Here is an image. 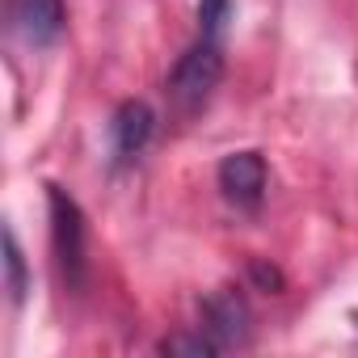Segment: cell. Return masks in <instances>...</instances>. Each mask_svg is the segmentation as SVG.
Returning a JSON list of instances; mask_svg holds the SVG:
<instances>
[{
  "instance_id": "277c9868",
  "label": "cell",
  "mask_w": 358,
  "mask_h": 358,
  "mask_svg": "<svg viewBox=\"0 0 358 358\" xmlns=\"http://www.w3.org/2000/svg\"><path fill=\"white\" fill-rule=\"evenodd\" d=\"M215 182L224 190L228 203L236 207H262L266 199V186H270V169H266V156L253 152V148H241V152H228L215 169Z\"/></svg>"
},
{
  "instance_id": "7a4b0ae2",
  "label": "cell",
  "mask_w": 358,
  "mask_h": 358,
  "mask_svg": "<svg viewBox=\"0 0 358 358\" xmlns=\"http://www.w3.org/2000/svg\"><path fill=\"white\" fill-rule=\"evenodd\" d=\"M47 207H51V249H55L59 274H64V282L72 291H80L85 278H89V228H85V211L59 186H47Z\"/></svg>"
},
{
  "instance_id": "9c48e42d",
  "label": "cell",
  "mask_w": 358,
  "mask_h": 358,
  "mask_svg": "<svg viewBox=\"0 0 358 358\" xmlns=\"http://www.w3.org/2000/svg\"><path fill=\"white\" fill-rule=\"evenodd\" d=\"M232 22V0H199V34L224 43V30Z\"/></svg>"
},
{
  "instance_id": "3957f363",
  "label": "cell",
  "mask_w": 358,
  "mask_h": 358,
  "mask_svg": "<svg viewBox=\"0 0 358 358\" xmlns=\"http://www.w3.org/2000/svg\"><path fill=\"white\" fill-rule=\"evenodd\" d=\"M5 22H9L13 38L43 51L51 43H59V34L68 26V9H64V0H5Z\"/></svg>"
},
{
  "instance_id": "5b68a950",
  "label": "cell",
  "mask_w": 358,
  "mask_h": 358,
  "mask_svg": "<svg viewBox=\"0 0 358 358\" xmlns=\"http://www.w3.org/2000/svg\"><path fill=\"white\" fill-rule=\"evenodd\" d=\"M152 131H156V114L148 101H122L110 118V143H114V156L118 160H135L143 156V148L152 143Z\"/></svg>"
},
{
  "instance_id": "ba28073f",
  "label": "cell",
  "mask_w": 358,
  "mask_h": 358,
  "mask_svg": "<svg viewBox=\"0 0 358 358\" xmlns=\"http://www.w3.org/2000/svg\"><path fill=\"white\" fill-rule=\"evenodd\" d=\"M160 354H194V358H211V354H220L224 345L211 337V333H177V337H164L160 345H156Z\"/></svg>"
},
{
  "instance_id": "8992f818",
  "label": "cell",
  "mask_w": 358,
  "mask_h": 358,
  "mask_svg": "<svg viewBox=\"0 0 358 358\" xmlns=\"http://www.w3.org/2000/svg\"><path fill=\"white\" fill-rule=\"evenodd\" d=\"M199 329L211 333L224 350L236 345V341L249 333V308H245V299H241L236 291H215V295H207V303H203V324H199Z\"/></svg>"
},
{
  "instance_id": "6da1fadb",
  "label": "cell",
  "mask_w": 358,
  "mask_h": 358,
  "mask_svg": "<svg viewBox=\"0 0 358 358\" xmlns=\"http://www.w3.org/2000/svg\"><path fill=\"white\" fill-rule=\"evenodd\" d=\"M220 80H224V43L199 34V43H190L182 55H177V64H173V72L164 80V93L182 114H194L199 106L211 101Z\"/></svg>"
},
{
  "instance_id": "52a82bcc",
  "label": "cell",
  "mask_w": 358,
  "mask_h": 358,
  "mask_svg": "<svg viewBox=\"0 0 358 358\" xmlns=\"http://www.w3.org/2000/svg\"><path fill=\"white\" fill-rule=\"evenodd\" d=\"M5 291H9L13 303H22L26 291H30L26 253H22V245H17V232H13V228H5Z\"/></svg>"
}]
</instances>
